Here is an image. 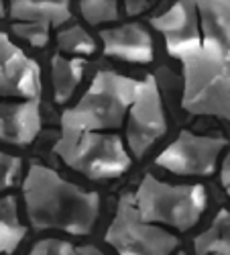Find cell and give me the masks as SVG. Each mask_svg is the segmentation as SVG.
<instances>
[{
  "mask_svg": "<svg viewBox=\"0 0 230 255\" xmlns=\"http://www.w3.org/2000/svg\"><path fill=\"white\" fill-rule=\"evenodd\" d=\"M151 25L183 66V109L230 121V0H177Z\"/></svg>",
  "mask_w": 230,
  "mask_h": 255,
  "instance_id": "cell-1",
  "label": "cell"
},
{
  "mask_svg": "<svg viewBox=\"0 0 230 255\" xmlns=\"http://www.w3.org/2000/svg\"><path fill=\"white\" fill-rule=\"evenodd\" d=\"M27 215L35 229L88 235L98 221L100 196L61 178L55 169L31 163L23 182Z\"/></svg>",
  "mask_w": 230,
  "mask_h": 255,
  "instance_id": "cell-2",
  "label": "cell"
},
{
  "mask_svg": "<svg viewBox=\"0 0 230 255\" xmlns=\"http://www.w3.org/2000/svg\"><path fill=\"white\" fill-rule=\"evenodd\" d=\"M141 80L98 72L81 100L61 115V135L118 129L139 92Z\"/></svg>",
  "mask_w": 230,
  "mask_h": 255,
  "instance_id": "cell-3",
  "label": "cell"
},
{
  "mask_svg": "<svg viewBox=\"0 0 230 255\" xmlns=\"http://www.w3.org/2000/svg\"><path fill=\"white\" fill-rule=\"evenodd\" d=\"M135 202L145 221L190 231L206 210V190L200 184H165L147 174L135 192Z\"/></svg>",
  "mask_w": 230,
  "mask_h": 255,
  "instance_id": "cell-4",
  "label": "cell"
},
{
  "mask_svg": "<svg viewBox=\"0 0 230 255\" xmlns=\"http://www.w3.org/2000/svg\"><path fill=\"white\" fill-rule=\"evenodd\" d=\"M53 151L66 165L90 180L116 178L131 167V155L124 149L122 139L110 133L81 131L70 137L61 135Z\"/></svg>",
  "mask_w": 230,
  "mask_h": 255,
  "instance_id": "cell-5",
  "label": "cell"
},
{
  "mask_svg": "<svg viewBox=\"0 0 230 255\" xmlns=\"http://www.w3.org/2000/svg\"><path fill=\"white\" fill-rule=\"evenodd\" d=\"M106 243L118 255H171L179 245L175 235L141 217L131 192L118 200L116 217L106 231Z\"/></svg>",
  "mask_w": 230,
  "mask_h": 255,
  "instance_id": "cell-6",
  "label": "cell"
},
{
  "mask_svg": "<svg viewBox=\"0 0 230 255\" xmlns=\"http://www.w3.org/2000/svg\"><path fill=\"white\" fill-rule=\"evenodd\" d=\"M228 145L222 137H204L192 131H181L179 137L169 143L157 155L155 163L179 176H210L216 169V161Z\"/></svg>",
  "mask_w": 230,
  "mask_h": 255,
  "instance_id": "cell-7",
  "label": "cell"
},
{
  "mask_svg": "<svg viewBox=\"0 0 230 255\" xmlns=\"http://www.w3.org/2000/svg\"><path fill=\"white\" fill-rule=\"evenodd\" d=\"M167 131V121L163 113V102L153 76L141 80L135 102L129 109L127 141L131 153L139 159L151 149V145L161 139Z\"/></svg>",
  "mask_w": 230,
  "mask_h": 255,
  "instance_id": "cell-8",
  "label": "cell"
},
{
  "mask_svg": "<svg viewBox=\"0 0 230 255\" xmlns=\"http://www.w3.org/2000/svg\"><path fill=\"white\" fill-rule=\"evenodd\" d=\"M41 70L23 49L16 47L6 33L0 31V96L39 98Z\"/></svg>",
  "mask_w": 230,
  "mask_h": 255,
  "instance_id": "cell-9",
  "label": "cell"
},
{
  "mask_svg": "<svg viewBox=\"0 0 230 255\" xmlns=\"http://www.w3.org/2000/svg\"><path fill=\"white\" fill-rule=\"evenodd\" d=\"M39 131V98H23L20 102L0 100V141L29 145L37 139Z\"/></svg>",
  "mask_w": 230,
  "mask_h": 255,
  "instance_id": "cell-10",
  "label": "cell"
},
{
  "mask_svg": "<svg viewBox=\"0 0 230 255\" xmlns=\"http://www.w3.org/2000/svg\"><path fill=\"white\" fill-rule=\"evenodd\" d=\"M104 53L133 63H149L153 59V41L143 25L131 23L100 33Z\"/></svg>",
  "mask_w": 230,
  "mask_h": 255,
  "instance_id": "cell-11",
  "label": "cell"
},
{
  "mask_svg": "<svg viewBox=\"0 0 230 255\" xmlns=\"http://www.w3.org/2000/svg\"><path fill=\"white\" fill-rule=\"evenodd\" d=\"M8 12L14 23H37L61 27L70 20V0H8Z\"/></svg>",
  "mask_w": 230,
  "mask_h": 255,
  "instance_id": "cell-12",
  "label": "cell"
},
{
  "mask_svg": "<svg viewBox=\"0 0 230 255\" xmlns=\"http://www.w3.org/2000/svg\"><path fill=\"white\" fill-rule=\"evenodd\" d=\"M83 76V61L68 59L55 53L51 57V80H53V96L57 104H66L76 92L77 84Z\"/></svg>",
  "mask_w": 230,
  "mask_h": 255,
  "instance_id": "cell-13",
  "label": "cell"
},
{
  "mask_svg": "<svg viewBox=\"0 0 230 255\" xmlns=\"http://www.w3.org/2000/svg\"><path fill=\"white\" fill-rule=\"evenodd\" d=\"M196 255H230V212L218 210L214 223L194 239Z\"/></svg>",
  "mask_w": 230,
  "mask_h": 255,
  "instance_id": "cell-14",
  "label": "cell"
},
{
  "mask_svg": "<svg viewBox=\"0 0 230 255\" xmlns=\"http://www.w3.org/2000/svg\"><path fill=\"white\" fill-rule=\"evenodd\" d=\"M27 235V227L18 219V206L14 196L0 198V253L10 255L16 251Z\"/></svg>",
  "mask_w": 230,
  "mask_h": 255,
  "instance_id": "cell-15",
  "label": "cell"
},
{
  "mask_svg": "<svg viewBox=\"0 0 230 255\" xmlns=\"http://www.w3.org/2000/svg\"><path fill=\"white\" fill-rule=\"evenodd\" d=\"M57 47L61 51L76 53V55H90L96 51L94 39L77 25L68 27V29L57 33Z\"/></svg>",
  "mask_w": 230,
  "mask_h": 255,
  "instance_id": "cell-16",
  "label": "cell"
},
{
  "mask_svg": "<svg viewBox=\"0 0 230 255\" xmlns=\"http://www.w3.org/2000/svg\"><path fill=\"white\" fill-rule=\"evenodd\" d=\"M79 10L90 25L112 23L118 18L116 0H79Z\"/></svg>",
  "mask_w": 230,
  "mask_h": 255,
  "instance_id": "cell-17",
  "label": "cell"
},
{
  "mask_svg": "<svg viewBox=\"0 0 230 255\" xmlns=\"http://www.w3.org/2000/svg\"><path fill=\"white\" fill-rule=\"evenodd\" d=\"M12 31L25 39L27 43H31L33 47H45L49 43V27L45 25H37V23H14Z\"/></svg>",
  "mask_w": 230,
  "mask_h": 255,
  "instance_id": "cell-18",
  "label": "cell"
},
{
  "mask_svg": "<svg viewBox=\"0 0 230 255\" xmlns=\"http://www.w3.org/2000/svg\"><path fill=\"white\" fill-rule=\"evenodd\" d=\"M20 167H23V163L18 157L0 151V190H6L16 184V178L20 176Z\"/></svg>",
  "mask_w": 230,
  "mask_h": 255,
  "instance_id": "cell-19",
  "label": "cell"
},
{
  "mask_svg": "<svg viewBox=\"0 0 230 255\" xmlns=\"http://www.w3.org/2000/svg\"><path fill=\"white\" fill-rule=\"evenodd\" d=\"M29 255H79V249H76L68 241H59V239H43L39 241Z\"/></svg>",
  "mask_w": 230,
  "mask_h": 255,
  "instance_id": "cell-20",
  "label": "cell"
},
{
  "mask_svg": "<svg viewBox=\"0 0 230 255\" xmlns=\"http://www.w3.org/2000/svg\"><path fill=\"white\" fill-rule=\"evenodd\" d=\"M153 0H124V8H127V14L137 16L141 12H145L151 6Z\"/></svg>",
  "mask_w": 230,
  "mask_h": 255,
  "instance_id": "cell-21",
  "label": "cell"
},
{
  "mask_svg": "<svg viewBox=\"0 0 230 255\" xmlns=\"http://www.w3.org/2000/svg\"><path fill=\"white\" fill-rule=\"evenodd\" d=\"M220 182H222L226 194H228V198H230V151H228V155L224 157L222 167H220Z\"/></svg>",
  "mask_w": 230,
  "mask_h": 255,
  "instance_id": "cell-22",
  "label": "cell"
},
{
  "mask_svg": "<svg viewBox=\"0 0 230 255\" xmlns=\"http://www.w3.org/2000/svg\"><path fill=\"white\" fill-rule=\"evenodd\" d=\"M79 255H102V251L96 249V247H92V245H86V247L79 249Z\"/></svg>",
  "mask_w": 230,
  "mask_h": 255,
  "instance_id": "cell-23",
  "label": "cell"
},
{
  "mask_svg": "<svg viewBox=\"0 0 230 255\" xmlns=\"http://www.w3.org/2000/svg\"><path fill=\"white\" fill-rule=\"evenodd\" d=\"M6 14V10H4V0H0V18H2Z\"/></svg>",
  "mask_w": 230,
  "mask_h": 255,
  "instance_id": "cell-24",
  "label": "cell"
},
{
  "mask_svg": "<svg viewBox=\"0 0 230 255\" xmlns=\"http://www.w3.org/2000/svg\"><path fill=\"white\" fill-rule=\"evenodd\" d=\"M177 255H185V253H183V251H179V253H177Z\"/></svg>",
  "mask_w": 230,
  "mask_h": 255,
  "instance_id": "cell-25",
  "label": "cell"
}]
</instances>
